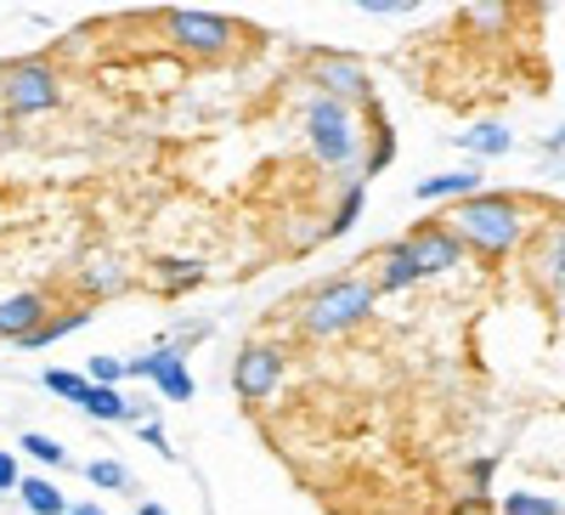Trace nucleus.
I'll return each mask as SVG.
<instances>
[{"label":"nucleus","instance_id":"nucleus-1","mask_svg":"<svg viewBox=\"0 0 565 515\" xmlns=\"http://www.w3.org/2000/svg\"><path fill=\"white\" fill-rule=\"evenodd\" d=\"M463 250H481V255H509L514 244H521V204L503 199V193H476L452 204V221H447Z\"/></svg>","mask_w":565,"mask_h":515},{"label":"nucleus","instance_id":"nucleus-2","mask_svg":"<svg viewBox=\"0 0 565 515\" xmlns=\"http://www.w3.org/2000/svg\"><path fill=\"white\" fill-rule=\"evenodd\" d=\"M380 301V290L367 284V277H334V284H322L306 312H300V335L306 340H328V335H345L351 323H362Z\"/></svg>","mask_w":565,"mask_h":515},{"label":"nucleus","instance_id":"nucleus-3","mask_svg":"<svg viewBox=\"0 0 565 515\" xmlns=\"http://www.w3.org/2000/svg\"><path fill=\"white\" fill-rule=\"evenodd\" d=\"M306 136H311L317 165H328V170H345V165L356 159V125H351V108L334 103V97H311V108H306Z\"/></svg>","mask_w":565,"mask_h":515},{"label":"nucleus","instance_id":"nucleus-4","mask_svg":"<svg viewBox=\"0 0 565 515\" xmlns=\"http://www.w3.org/2000/svg\"><path fill=\"white\" fill-rule=\"evenodd\" d=\"M0 103H7L12 119H34L45 108H57V69L45 57H29V63L7 69V80H0Z\"/></svg>","mask_w":565,"mask_h":515},{"label":"nucleus","instance_id":"nucleus-5","mask_svg":"<svg viewBox=\"0 0 565 515\" xmlns=\"http://www.w3.org/2000/svg\"><path fill=\"white\" fill-rule=\"evenodd\" d=\"M164 34L181 45V52H199V57H221L232 52V40H238V23L221 18V12H199V7H175L164 18Z\"/></svg>","mask_w":565,"mask_h":515},{"label":"nucleus","instance_id":"nucleus-6","mask_svg":"<svg viewBox=\"0 0 565 515\" xmlns=\"http://www.w3.org/2000/svg\"><path fill=\"white\" fill-rule=\"evenodd\" d=\"M277 380H282V351L266 346V340L244 346L238 362H232V391H238L244 402H266L277 391Z\"/></svg>","mask_w":565,"mask_h":515},{"label":"nucleus","instance_id":"nucleus-7","mask_svg":"<svg viewBox=\"0 0 565 515\" xmlns=\"http://www.w3.org/2000/svg\"><path fill=\"white\" fill-rule=\"evenodd\" d=\"M407 255H413L418 277H430V272H447V266H458V255H463V239H458L452 227H441V221H424V227H413V232H407Z\"/></svg>","mask_w":565,"mask_h":515},{"label":"nucleus","instance_id":"nucleus-8","mask_svg":"<svg viewBox=\"0 0 565 515\" xmlns=\"http://www.w3.org/2000/svg\"><path fill=\"white\" fill-rule=\"evenodd\" d=\"M311 80H317V97H334V103H367V69L334 52H317L311 57Z\"/></svg>","mask_w":565,"mask_h":515},{"label":"nucleus","instance_id":"nucleus-9","mask_svg":"<svg viewBox=\"0 0 565 515\" xmlns=\"http://www.w3.org/2000/svg\"><path fill=\"white\" fill-rule=\"evenodd\" d=\"M45 323V295L23 290V295H7L0 301V340H23Z\"/></svg>","mask_w":565,"mask_h":515},{"label":"nucleus","instance_id":"nucleus-10","mask_svg":"<svg viewBox=\"0 0 565 515\" xmlns=\"http://www.w3.org/2000/svg\"><path fill=\"white\" fill-rule=\"evenodd\" d=\"M367 125H373V148H367L362 181H373V176H385V170L396 165V130H391V119L380 114V103H367Z\"/></svg>","mask_w":565,"mask_h":515},{"label":"nucleus","instance_id":"nucleus-11","mask_svg":"<svg viewBox=\"0 0 565 515\" xmlns=\"http://www.w3.org/2000/svg\"><path fill=\"white\" fill-rule=\"evenodd\" d=\"M413 284H418V266H413L407 244H391V250L380 255V277H373V290H380V295H402V290H413Z\"/></svg>","mask_w":565,"mask_h":515},{"label":"nucleus","instance_id":"nucleus-12","mask_svg":"<svg viewBox=\"0 0 565 515\" xmlns=\"http://www.w3.org/2000/svg\"><path fill=\"white\" fill-rule=\"evenodd\" d=\"M476 193H481V170H447V176L418 181V204H430V199H476Z\"/></svg>","mask_w":565,"mask_h":515},{"label":"nucleus","instance_id":"nucleus-13","mask_svg":"<svg viewBox=\"0 0 565 515\" xmlns=\"http://www.w3.org/2000/svg\"><path fill=\"white\" fill-rule=\"evenodd\" d=\"M85 317H90L85 306H74V312H57V317H45V323H40V329H34V335H23L18 346H23V351H40V346H52V340H63V335H74V329H85Z\"/></svg>","mask_w":565,"mask_h":515},{"label":"nucleus","instance_id":"nucleus-14","mask_svg":"<svg viewBox=\"0 0 565 515\" xmlns=\"http://www.w3.org/2000/svg\"><path fill=\"white\" fill-rule=\"evenodd\" d=\"M362 204H367V181H351L345 193H340V210L328 216V227H322L328 239H345V232L356 227V216H362Z\"/></svg>","mask_w":565,"mask_h":515},{"label":"nucleus","instance_id":"nucleus-15","mask_svg":"<svg viewBox=\"0 0 565 515\" xmlns=\"http://www.w3.org/2000/svg\"><path fill=\"white\" fill-rule=\"evenodd\" d=\"M18 493H23V504H29L34 515H68V498H63L52 482H45V476H23Z\"/></svg>","mask_w":565,"mask_h":515},{"label":"nucleus","instance_id":"nucleus-16","mask_svg":"<svg viewBox=\"0 0 565 515\" xmlns=\"http://www.w3.org/2000/svg\"><path fill=\"white\" fill-rule=\"evenodd\" d=\"M509 125H498V119H487V125H476V130H463V148L469 154H481V159H498V154H509Z\"/></svg>","mask_w":565,"mask_h":515},{"label":"nucleus","instance_id":"nucleus-17","mask_svg":"<svg viewBox=\"0 0 565 515\" xmlns=\"http://www.w3.org/2000/svg\"><path fill=\"white\" fill-rule=\"evenodd\" d=\"M52 397H63V402H85V391H90V380L85 374H74V368H45V380H40Z\"/></svg>","mask_w":565,"mask_h":515},{"label":"nucleus","instance_id":"nucleus-18","mask_svg":"<svg viewBox=\"0 0 565 515\" xmlns=\"http://www.w3.org/2000/svg\"><path fill=\"white\" fill-rule=\"evenodd\" d=\"M79 408H85L90 419H125V413H130V402H125V397H119L114 386H90Z\"/></svg>","mask_w":565,"mask_h":515},{"label":"nucleus","instance_id":"nucleus-19","mask_svg":"<svg viewBox=\"0 0 565 515\" xmlns=\"http://www.w3.org/2000/svg\"><path fill=\"white\" fill-rule=\"evenodd\" d=\"M85 476H90V487H103V493H125L130 487V471H125L119 459H90Z\"/></svg>","mask_w":565,"mask_h":515},{"label":"nucleus","instance_id":"nucleus-20","mask_svg":"<svg viewBox=\"0 0 565 515\" xmlns=\"http://www.w3.org/2000/svg\"><path fill=\"white\" fill-rule=\"evenodd\" d=\"M498 509H503V515H559V498H543V493H509Z\"/></svg>","mask_w":565,"mask_h":515},{"label":"nucleus","instance_id":"nucleus-21","mask_svg":"<svg viewBox=\"0 0 565 515\" xmlns=\"http://www.w3.org/2000/svg\"><path fill=\"white\" fill-rule=\"evenodd\" d=\"M23 453L40 464H63V442H52L45 431H23Z\"/></svg>","mask_w":565,"mask_h":515},{"label":"nucleus","instance_id":"nucleus-22","mask_svg":"<svg viewBox=\"0 0 565 515\" xmlns=\"http://www.w3.org/2000/svg\"><path fill=\"white\" fill-rule=\"evenodd\" d=\"M199 277H204L199 261H164V284H170V290H193Z\"/></svg>","mask_w":565,"mask_h":515},{"label":"nucleus","instance_id":"nucleus-23","mask_svg":"<svg viewBox=\"0 0 565 515\" xmlns=\"http://www.w3.org/2000/svg\"><path fill=\"white\" fill-rule=\"evenodd\" d=\"M85 380H90V386H114V380H125V362H119V357H90Z\"/></svg>","mask_w":565,"mask_h":515},{"label":"nucleus","instance_id":"nucleus-24","mask_svg":"<svg viewBox=\"0 0 565 515\" xmlns=\"http://www.w3.org/2000/svg\"><path fill=\"white\" fill-rule=\"evenodd\" d=\"M362 12H367V18H407L413 0H362Z\"/></svg>","mask_w":565,"mask_h":515},{"label":"nucleus","instance_id":"nucleus-25","mask_svg":"<svg viewBox=\"0 0 565 515\" xmlns=\"http://www.w3.org/2000/svg\"><path fill=\"white\" fill-rule=\"evenodd\" d=\"M492 476H498V464H492V459H476V464H469V487H476L481 498L492 493Z\"/></svg>","mask_w":565,"mask_h":515},{"label":"nucleus","instance_id":"nucleus-26","mask_svg":"<svg viewBox=\"0 0 565 515\" xmlns=\"http://www.w3.org/2000/svg\"><path fill=\"white\" fill-rule=\"evenodd\" d=\"M136 437H141V442H148V448H153V453H164V459H170V453H175V448H170V437H164V425H153V419H148V425H141V431H136Z\"/></svg>","mask_w":565,"mask_h":515},{"label":"nucleus","instance_id":"nucleus-27","mask_svg":"<svg viewBox=\"0 0 565 515\" xmlns=\"http://www.w3.org/2000/svg\"><path fill=\"white\" fill-rule=\"evenodd\" d=\"M23 476H18V459L7 453V448H0V493H7V487H18Z\"/></svg>","mask_w":565,"mask_h":515},{"label":"nucleus","instance_id":"nucleus-28","mask_svg":"<svg viewBox=\"0 0 565 515\" xmlns=\"http://www.w3.org/2000/svg\"><path fill=\"white\" fill-rule=\"evenodd\" d=\"M554 272L565 277V232H559V244H554Z\"/></svg>","mask_w":565,"mask_h":515},{"label":"nucleus","instance_id":"nucleus-29","mask_svg":"<svg viewBox=\"0 0 565 515\" xmlns=\"http://www.w3.org/2000/svg\"><path fill=\"white\" fill-rule=\"evenodd\" d=\"M548 154H565V125H559V130L548 136Z\"/></svg>","mask_w":565,"mask_h":515},{"label":"nucleus","instance_id":"nucleus-30","mask_svg":"<svg viewBox=\"0 0 565 515\" xmlns=\"http://www.w3.org/2000/svg\"><path fill=\"white\" fill-rule=\"evenodd\" d=\"M136 515H170L164 504H136Z\"/></svg>","mask_w":565,"mask_h":515},{"label":"nucleus","instance_id":"nucleus-31","mask_svg":"<svg viewBox=\"0 0 565 515\" xmlns=\"http://www.w3.org/2000/svg\"><path fill=\"white\" fill-rule=\"evenodd\" d=\"M68 515H103L97 504H68Z\"/></svg>","mask_w":565,"mask_h":515}]
</instances>
